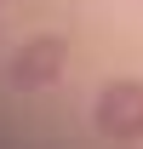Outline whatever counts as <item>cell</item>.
I'll list each match as a JSON object with an SVG mask.
<instances>
[{"label":"cell","mask_w":143,"mask_h":149,"mask_svg":"<svg viewBox=\"0 0 143 149\" xmlns=\"http://www.w3.org/2000/svg\"><path fill=\"white\" fill-rule=\"evenodd\" d=\"M92 126L109 143H143V80H109L92 103Z\"/></svg>","instance_id":"6da1fadb"},{"label":"cell","mask_w":143,"mask_h":149,"mask_svg":"<svg viewBox=\"0 0 143 149\" xmlns=\"http://www.w3.org/2000/svg\"><path fill=\"white\" fill-rule=\"evenodd\" d=\"M63 63H69V40L63 35H35V40H23L17 57H12V86L17 92H40V86H52L57 74H63Z\"/></svg>","instance_id":"7a4b0ae2"}]
</instances>
